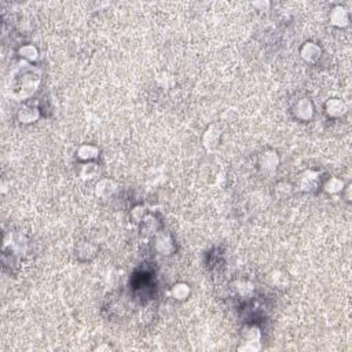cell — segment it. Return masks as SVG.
<instances>
[{
    "mask_svg": "<svg viewBox=\"0 0 352 352\" xmlns=\"http://www.w3.org/2000/svg\"><path fill=\"white\" fill-rule=\"evenodd\" d=\"M40 84V76L34 72H22L21 76L14 80V95L20 99L32 96Z\"/></svg>",
    "mask_w": 352,
    "mask_h": 352,
    "instance_id": "cell-1",
    "label": "cell"
},
{
    "mask_svg": "<svg viewBox=\"0 0 352 352\" xmlns=\"http://www.w3.org/2000/svg\"><path fill=\"white\" fill-rule=\"evenodd\" d=\"M293 113L296 116V119L301 120V121H308L313 119L314 116V105L313 102L307 98L300 99L294 107H293Z\"/></svg>",
    "mask_w": 352,
    "mask_h": 352,
    "instance_id": "cell-2",
    "label": "cell"
},
{
    "mask_svg": "<svg viewBox=\"0 0 352 352\" xmlns=\"http://www.w3.org/2000/svg\"><path fill=\"white\" fill-rule=\"evenodd\" d=\"M300 54H301V58L306 61V62L314 64V62H317V61L320 58L322 50H320V47H319L318 44H315L313 41H308V43H306V44L303 46Z\"/></svg>",
    "mask_w": 352,
    "mask_h": 352,
    "instance_id": "cell-3",
    "label": "cell"
},
{
    "mask_svg": "<svg viewBox=\"0 0 352 352\" xmlns=\"http://www.w3.org/2000/svg\"><path fill=\"white\" fill-rule=\"evenodd\" d=\"M330 24L337 28H346L350 24V14L344 7L336 6L330 13Z\"/></svg>",
    "mask_w": 352,
    "mask_h": 352,
    "instance_id": "cell-4",
    "label": "cell"
},
{
    "mask_svg": "<svg viewBox=\"0 0 352 352\" xmlns=\"http://www.w3.org/2000/svg\"><path fill=\"white\" fill-rule=\"evenodd\" d=\"M156 251L161 255H171L175 251V244H173L172 238L165 233L159 234L156 237Z\"/></svg>",
    "mask_w": 352,
    "mask_h": 352,
    "instance_id": "cell-5",
    "label": "cell"
},
{
    "mask_svg": "<svg viewBox=\"0 0 352 352\" xmlns=\"http://www.w3.org/2000/svg\"><path fill=\"white\" fill-rule=\"evenodd\" d=\"M319 180V175L314 171H306L300 175L299 186L304 192H311L314 187H317Z\"/></svg>",
    "mask_w": 352,
    "mask_h": 352,
    "instance_id": "cell-6",
    "label": "cell"
},
{
    "mask_svg": "<svg viewBox=\"0 0 352 352\" xmlns=\"http://www.w3.org/2000/svg\"><path fill=\"white\" fill-rule=\"evenodd\" d=\"M116 192V183L110 179H102L95 186V195L98 198H109Z\"/></svg>",
    "mask_w": 352,
    "mask_h": 352,
    "instance_id": "cell-7",
    "label": "cell"
},
{
    "mask_svg": "<svg viewBox=\"0 0 352 352\" xmlns=\"http://www.w3.org/2000/svg\"><path fill=\"white\" fill-rule=\"evenodd\" d=\"M346 103L339 98H333L326 102V113L330 117H341L343 114H346Z\"/></svg>",
    "mask_w": 352,
    "mask_h": 352,
    "instance_id": "cell-8",
    "label": "cell"
},
{
    "mask_svg": "<svg viewBox=\"0 0 352 352\" xmlns=\"http://www.w3.org/2000/svg\"><path fill=\"white\" fill-rule=\"evenodd\" d=\"M278 154L275 153V152H266V153L261 154V157H260V165L267 172L274 171L278 166Z\"/></svg>",
    "mask_w": 352,
    "mask_h": 352,
    "instance_id": "cell-9",
    "label": "cell"
},
{
    "mask_svg": "<svg viewBox=\"0 0 352 352\" xmlns=\"http://www.w3.org/2000/svg\"><path fill=\"white\" fill-rule=\"evenodd\" d=\"M40 117L39 109L37 107H31V106H25L21 109L18 112V120L21 123L24 124H31V123H34L36 120Z\"/></svg>",
    "mask_w": 352,
    "mask_h": 352,
    "instance_id": "cell-10",
    "label": "cell"
},
{
    "mask_svg": "<svg viewBox=\"0 0 352 352\" xmlns=\"http://www.w3.org/2000/svg\"><path fill=\"white\" fill-rule=\"evenodd\" d=\"M99 156V149L95 147L94 145H83L79 147L77 150V157L81 161H91V160L96 159Z\"/></svg>",
    "mask_w": 352,
    "mask_h": 352,
    "instance_id": "cell-11",
    "label": "cell"
},
{
    "mask_svg": "<svg viewBox=\"0 0 352 352\" xmlns=\"http://www.w3.org/2000/svg\"><path fill=\"white\" fill-rule=\"evenodd\" d=\"M220 139V132L216 129V127H209L208 129L204 133V145H205L206 149H215L218 146Z\"/></svg>",
    "mask_w": 352,
    "mask_h": 352,
    "instance_id": "cell-12",
    "label": "cell"
},
{
    "mask_svg": "<svg viewBox=\"0 0 352 352\" xmlns=\"http://www.w3.org/2000/svg\"><path fill=\"white\" fill-rule=\"evenodd\" d=\"M98 172H99V166H98V164H95V162H86L84 165L81 166V171H80V176L83 178V179H94L96 175H98Z\"/></svg>",
    "mask_w": 352,
    "mask_h": 352,
    "instance_id": "cell-13",
    "label": "cell"
},
{
    "mask_svg": "<svg viewBox=\"0 0 352 352\" xmlns=\"http://www.w3.org/2000/svg\"><path fill=\"white\" fill-rule=\"evenodd\" d=\"M173 299L176 300H186L190 294V288L187 284H176L171 290Z\"/></svg>",
    "mask_w": 352,
    "mask_h": 352,
    "instance_id": "cell-14",
    "label": "cell"
},
{
    "mask_svg": "<svg viewBox=\"0 0 352 352\" xmlns=\"http://www.w3.org/2000/svg\"><path fill=\"white\" fill-rule=\"evenodd\" d=\"M18 54L24 60L34 61L37 58V55H39V51H37V48L33 44H25V46H22L18 50Z\"/></svg>",
    "mask_w": 352,
    "mask_h": 352,
    "instance_id": "cell-15",
    "label": "cell"
},
{
    "mask_svg": "<svg viewBox=\"0 0 352 352\" xmlns=\"http://www.w3.org/2000/svg\"><path fill=\"white\" fill-rule=\"evenodd\" d=\"M343 189H344V182L340 180L339 178H332L327 180L325 185V192L329 194H337L343 192Z\"/></svg>",
    "mask_w": 352,
    "mask_h": 352,
    "instance_id": "cell-16",
    "label": "cell"
},
{
    "mask_svg": "<svg viewBox=\"0 0 352 352\" xmlns=\"http://www.w3.org/2000/svg\"><path fill=\"white\" fill-rule=\"evenodd\" d=\"M244 337L246 343H259L260 330L256 326H246L244 329Z\"/></svg>",
    "mask_w": 352,
    "mask_h": 352,
    "instance_id": "cell-17",
    "label": "cell"
},
{
    "mask_svg": "<svg viewBox=\"0 0 352 352\" xmlns=\"http://www.w3.org/2000/svg\"><path fill=\"white\" fill-rule=\"evenodd\" d=\"M154 220L156 219H153V218H147L146 220H143V230H145L146 233L149 234L156 233V230H157V222L153 224Z\"/></svg>",
    "mask_w": 352,
    "mask_h": 352,
    "instance_id": "cell-18",
    "label": "cell"
},
{
    "mask_svg": "<svg viewBox=\"0 0 352 352\" xmlns=\"http://www.w3.org/2000/svg\"><path fill=\"white\" fill-rule=\"evenodd\" d=\"M145 208H142V206H136L135 209H132V219L136 220V222H140V220H143V215H145V211H143Z\"/></svg>",
    "mask_w": 352,
    "mask_h": 352,
    "instance_id": "cell-19",
    "label": "cell"
}]
</instances>
